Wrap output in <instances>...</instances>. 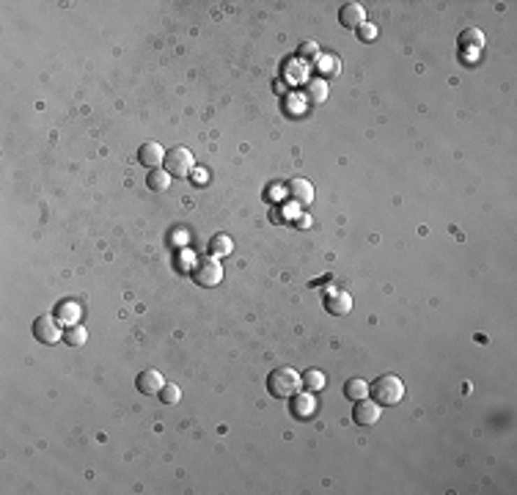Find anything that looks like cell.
Wrapping results in <instances>:
<instances>
[{
    "mask_svg": "<svg viewBox=\"0 0 517 495\" xmlns=\"http://www.w3.org/2000/svg\"><path fill=\"white\" fill-rule=\"evenodd\" d=\"M369 399H374L380 407H393L405 399V383L396 374H380L369 385Z\"/></svg>",
    "mask_w": 517,
    "mask_h": 495,
    "instance_id": "cell-2",
    "label": "cell"
},
{
    "mask_svg": "<svg viewBox=\"0 0 517 495\" xmlns=\"http://www.w3.org/2000/svg\"><path fill=\"white\" fill-rule=\"evenodd\" d=\"M146 184H149V190H154V193H166V190L171 187V174H168L166 168H152V171L146 174Z\"/></svg>",
    "mask_w": 517,
    "mask_h": 495,
    "instance_id": "cell-14",
    "label": "cell"
},
{
    "mask_svg": "<svg viewBox=\"0 0 517 495\" xmlns=\"http://www.w3.org/2000/svg\"><path fill=\"white\" fill-rule=\"evenodd\" d=\"M55 316L64 322V325H78V316H80V306L75 300H64L55 306Z\"/></svg>",
    "mask_w": 517,
    "mask_h": 495,
    "instance_id": "cell-16",
    "label": "cell"
},
{
    "mask_svg": "<svg viewBox=\"0 0 517 495\" xmlns=\"http://www.w3.org/2000/svg\"><path fill=\"white\" fill-rule=\"evenodd\" d=\"M163 168H166L171 177H176V179L190 177V174H193V168H196V157H193V152H190L187 146H173L171 152H166V163H163Z\"/></svg>",
    "mask_w": 517,
    "mask_h": 495,
    "instance_id": "cell-4",
    "label": "cell"
},
{
    "mask_svg": "<svg viewBox=\"0 0 517 495\" xmlns=\"http://www.w3.org/2000/svg\"><path fill=\"white\" fill-rule=\"evenodd\" d=\"M138 163L143 165V168H163V163H166V149L160 146V143H154V140H146V143H140V149H138Z\"/></svg>",
    "mask_w": 517,
    "mask_h": 495,
    "instance_id": "cell-8",
    "label": "cell"
},
{
    "mask_svg": "<svg viewBox=\"0 0 517 495\" xmlns=\"http://www.w3.org/2000/svg\"><path fill=\"white\" fill-rule=\"evenodd\" d=\"M339 22H342L344 28H349V31H358V28L366 22V8H363L361 3H355V0H349V3H344V6L339 8Z\"/></svg>",
    "mask_w": 517,
    "mask_h": 495,
    "instance_id": "cell-12",
    "label": "cell"
},
{
    "mask_svg": "<svg viewBox=\"0 0 517 495\" xmlns=\"http://www.w3.org/2000/svg\"><path fill=\"white\" fill-rule=\"evenodd\" d=\"M344 397L349 399V402H358V399H366L369 397V383L363 380V377H352V380H347L344 385Z\"/></svg>",
    "mask_w": 517,
    "mask_h": 495,
    "instance_id": "cell-15",
    "label": "cell"
},
{
    "mask_svg": "<svg viewBox=\"0 0 517 495\" xmlns=\"http://www.w3.org/2000/svg\"><path fill=\"white\" fill-rule=\"evenodd\" d=\"M34 339L42 341V344H58V341H64V330H61L58 319L55 316H39L34 322Z\"/></svg>",
    "mask_w": 517,
    "mask_h": 495,
    "instance_id": "cell-6",
    "label": "cell"
},
{
    "mask_svg": "<svg viewBox=\"0 0 517 495\" xmlns=\"http://www.w3.org/2000/svg\"><path fill=\"white\" fill-rule=\"evenodd\" d=\"M135 385H138V391H140L143 397H154V394H160V388L166 385V380H163V374H160L157 369H143V371L135 377Z\"/></svg>",
    "mask_w": 517,
    "mask_h": 495,
    "instance_id": "cell-11",
    "label": "cell"
},
{
    "mask_svg": "<svg viewBox=\"0 0 517 495\" xmlns=\"http://www.w3.org/2000/svg\"><path fill=\"white\" fill-rule=\"evenodd\" d=\"M160 402L163 405H179V399H182V388L176 385V383H166L163 388H160Z\"/></svg>",
    "mask_w": 517,
    "mask_h": 495,
    "instance_id": "cell-21",
    "label": "cell"
},
{
    "mask_svg": "<svg viewBox=\"0 0 517 495\" xmlns=\"http://www.w3.org/2000/svg\"><path fill=\"white\" fill-rule=\"evenodd\" d=\"M457 47L465 58H474L484 50V34L479 28H465L460 36H457Z\"/></svg>",
    "mask_w": 517,
    "mask_h": 495,
    "instance_id": "cell-10",
    "label": "cell"
},
{
    "mask_svg": "<svg viewBox=\"0 0 517 495\" xmlns=\"http://www.w3.org/2000/svg\"><path fill=\"white\" fill-rule=\"evenodd\" d=\"M339 58L336 55H319L316 58V75L319 77H336L339 75Z\"/></svg>",
    "mask_w": 517,
    "mask_h": 495,
    "instance_id": "cell-18",
    "label": "cell"
},
{
    "mask_svg": "<svg viewBox=\"0 0 517 495\" xmlns=\"http://www.w3.org/2000/svg\"><path fill=\"white\" fill-rule=\"evenodd\" d=\"M298 55H300L303 61H316L322 52H319V47H316V42H303L300 50H298Z\"/></svg>",
    "mask_w": 517,
    "mask_h": 495,
    "instance_id": "cell-22",
    "label": "cell"
},
{
    "mask_svg": "<svg viewBox=\"0 0 517 495\" xmlns=\"http://www.w3.org/2000/svg\"><path fill=\"white\" fill-rule=\"evenodd\" d=\"M286 198L292 204H298V207H308L314 201V184L308 179H303V177L289 179L286 182Z\"/></svg>",
    "mask_w": 517,
    "mask_h": 495,
    "instance_id": "cell-9",
    "label": "cell"
},
{
    "mask_svg": "<svg viewBox=\"0 0 517 495\" xmlns=\"http://www.w3.org/2000/svg\"><path fill=\"white\" fill-rule=\"evenodd\" d=\"M358 39H361V42H374V39H377V25L363 22V25L358 28Z\"/></svg>",
    "mask_w": 517,
    "mask_h": 495,
    "instance_id": "cell-23",
    "label": "cell"
},
{
    "mask_svg": "<svg viewBox=\"0 0 517 495\" xmlns=\"http://www.w3.org/2000/svg\"><path fill=\"white\" fill-rule=\"evenodd\" d=\"M303 388L300 371H295L292 366H278L267 374V391L272 399H292Z\"/></svg>",
    "mask_w": 517,
    "mask_h": 495,
    "instance_id": "cell-1",
    "label": "cell"
},
{
    "mask_svg": "<svg viewBox=\"0 0 517 495\" xmlns=\"http://www.w3.org/2000/svg\"><path fill=\"white\" fill-rule=\"evenodd\" d=\"M210 256H215V259H220V256H228L231 253V248H234V242H231V237L228 234H215L212 239H210Z\"/></svg>",
    "mask_w": 517,
    "mask_h": 495,
    "instance_id": "cell-17",
    "label": "cell"
},
{
    "mask_svg": "<svg viewBox=\"0 0 517 495\" xmlns=\"http://www.w3.org/2000/svg\"><path fill=\"white\" fill-rule=\"evenodd\" d=\"M322 306L325 311L333 316H347L352 311V295L347 289H339V286H330L322 292Z\"/></svg>",
    "mask_w": 517,
    "mask_h": 495,
    "instance_id": "cell-5",
    "label": "cell"
},
{
    "mask_svg": "<svg viewBox=\"0 0 517 495\" xmlns=\"http://www.w3.org/2000/svg\"><path fill=\"white\" fill-rule=\"evenodd\" d=\"M86 327H80V325H69L64 330V344H69V347H80V344H86Z\"/></svg>",
    "mask_w": 517,
    "mask_h": 495,
    "instance_id": "cell-20",
    "label": "cell"
},
{
    "mask_svg": "<svg viewBox=\"0 0 517 495\" xmlns=\"http://www.w3.org/2000/svg\"><path fill=\"white\" fill-rule=\"evenodd\" d=\"M303 99H305V102H311V105L325 102V99H328V86H325V80H322V77L308 80V83L303 86Z\"/></svg>",
    "mask_w": 517,
    "mask_h": 495,
    "instance_id": "cell-13",
    "label": "cell"
},
{
    "mask_svg": "<svg viewBox=\"0 0 517 495\" xmlns=\"http://www.w3.org/2000/svg\"><path fill=\"white\" fill-rule=\"evenodd\" d=\"M300 377H303V388H305V391H322L325 383H328L325 374H322L319 369H305Z\"/></svg>",
    "mask_w": 517,
    "mask_h": 495,
    "instance_id": "cell-19",
    "label": "cell"
},
{
    "mask_svg": "<svg viewBox=\"0 0 517 495\" xmlns=\"http://www.w3.org/2000/svg\"><path fill=\"white\" fill-rule=\"evenodd\" d=\"M380 415H383V407L377 405L374 399H358L355 402V407H352V421L358 424V427H374L377 421H380Z\"/></svg>",
    "mask_w": 517,
    "mask_h": 495,
    "instance_id": "cell-7",
    "label": "cell"
},
{
    "mask_svg": "<svg viewBox=\"0 0 517 495\" xmlns=\"http://www.w3.org/2000/svg\"><path fill=\"white\" fill-rule=\"evenodd\" d=\"M187 272H190L193 283H198L201 289H212V286H217V283L223 281V267H220V262H217L215 256H201V259H196L193 267Z\"/></svg>",
    "mask_w": 517,
    "mask_h": 495,
    "instance_id": "cell-3",
    "label": "cell"
}]
</instances>
